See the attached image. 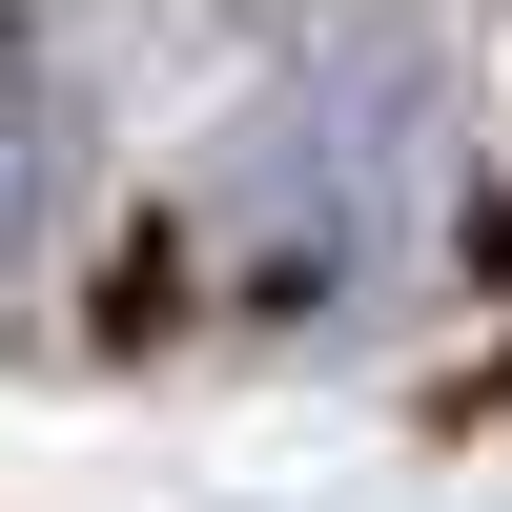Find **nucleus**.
Wrapping results in <instances>:
<instances>
[{
    "mask_svg": "<svg viewBox=\"0 0 512 512\" xmlns=\"http://www.w3.org/2000/svg\"><path fill=\"white\" fill-rule=\"evenodd\" d=\"M410 205H431V41L349 21L246 123V246H267V287H349V267L410 246Z\"/></svg>",
    "mask_w": 512,
    "mask_h": 512,
    "instance_id": "nucleus-1",
    "label": "nucleus"
},
{
    "mask_svg": "<svg viewBox=\"0 0 512 512\" xmlns=\"http://www.w3.org/2000/svg\"><path fill=\"white\" fill-rule=\"evenodd\" d=\"M41 226H62V103H41L21 62H0V267H21Z\"/></svg>",
    "mask_w": 512,
    "mask_h": 512,
    "instance_id": "nucleus-2",
    "label": "nucleus"
}]
</instances>
